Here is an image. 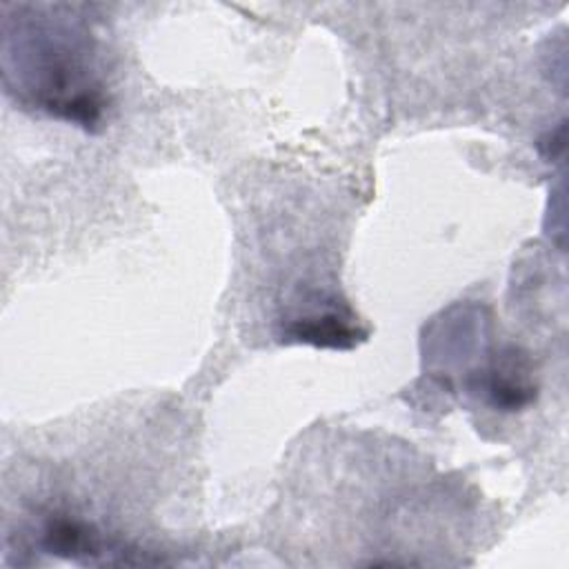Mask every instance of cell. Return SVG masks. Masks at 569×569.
I'll use <instances>...</instances> for the list:
<instances>
[{"label": "cell", "instance_id": "6da1fadb", "mask_svg": "<svg viewBox=\"0 0 569 569\" xmlns=\"http://www.w3.org/2000/svg\"><path fill=\"white\" fill-rule=\"evenodd\" d=\"M62 7H4V87L20 102L84 129L100 124L107 96L91 33Z\"/></svg>", "mask_w": 569, "mask_h": 569}, {"label": "cell", "instance_id": "7a4b0ae2", "mask_svg": "<svg viewBox=\"0 0 569 569\" xmlns=\"http://www.w3.org/2000/svg\"><path fill=\"white\" fill-rule=\"evenodd\" d=\"M40 545L44 551L73 558V560H84V562H96L104 558L109 562V553H118L122 558V565H131L124 558V547H118L113 542H104L100 531L89 525L82 518L69 516V513H51L40 533Z\"/></svg>", "mask_w": 569, "mask_h": 569}, {"label": "cell", "instance_id": "3957f363", "mask_svg": "<svg viewBox=\"0 0 569 569\" xmlns=\"http://www.w3.org/2000/svg\"><path fill=\"white\" fill-rule=\"evenodd\" d=\"M480 387L489 405L496 409L516 411L527 407L536 398V385L531 380L527 353L516 347L500 351L491 367L482 371Z\"/></svg>", "mask_w": 569, "mask_h": 569}, {"label": "cell", "instance_id": "277c9868", "mask_svg": "<svg viewBox=\"0 0 569 569\" xmlns=\"http://www.w3.org/2000/svg\"><path fill=\"white\" fill-rule=\"evenodd\" d=\"M287 338L298 342H309L316 347H331V349H351L365 333L342 318L336 311H320L311 316H300L291 320L284 331Z\"/></svg>", "mask_w": 569, "mask_h": 569}]
</instances>
